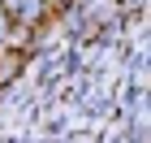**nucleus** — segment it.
Segmentation results:
<instances>
[{
    "label": "nucleus",
    "mask_w": 151,
    "mask_h": 143,
    "mask_svg": "<svg viewBox=\"0 0 151 143\" xmlns=\"http://www.w3.org/2000/svg\"><path fill=\"white\" fill-rule=\"evenodd\" d=\"M4 35H9V22H4V13H0V39H4Z\"/></svg>",
    "instance_id": "obj_2"
},
{
    "label": "nucleus",
    "mask_w": 151,
    "mask_h": 143,
    "mask_svg": "<svg viewBox=\"0 0 151 143\" xmlns=\"http://www.w3.org/2000/svg\"><path fill=\"white\" fill-rule=\"evenodd\" d=\"M4 9L17 13L22 22H39V0H4Z\"/></svg>",
    "instance_id": "obj_1"
}]
</instances>
